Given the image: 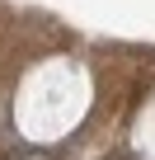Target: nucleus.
<instances>
[{
  "label": "nucleus",
  "instance_id": "nucleus-1",
  "mask_svg": "<svg viewBox=\"0 0 155 160\" xmlns=\"http://www.w3.org/2000/svg\"><path fill=\"white\" fill-rule=\"evenodd\" d=\"M14 160H38V151H24V155H14Z\"/></svg>",
  "mask_w": 155,
  "mask_h": 160
}]
</instances>
